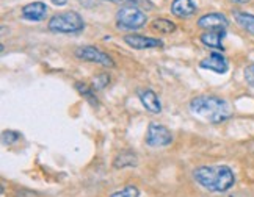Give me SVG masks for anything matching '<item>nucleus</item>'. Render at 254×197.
<instances>
[{"instance_id":"obj_16","label":"nucleus","mask_w":254,"mask_h":197,"mask_svg":"<svg viewBox=\"0 0 254 197\" xmlns=\"http://www.w3.org/2000/svg\"><path fill=\"white\" fill-rule=\"evenodd\" d=\"M232 14H234V19H236L237 25L242 27L247 33L254 36V14H250L245 11H237V9Z\"/></svg>"},{"instance_id":"obj_22","label":"nucleus","mask_w":254,"mask_h":197,"mask_svg":"<svg viewBox=\"0 0 254 197\" xmlns=\"http://www.w3.org/2000/svg\"><path fill=\"white\" fill-rule=\"evenodd\" d=\"M51 2H52L54 5H57V6H63V5L67 3V0H51Z\"/></svg>"},{"instance_id":"obj_12","label":"nucleus","mask_w":254,"mask_h":197,"mask_svg":"<svg viewBox=\"0 0 254 197\" xmlns=\"http://www.w3.org/2000/svg\"><path fill=\"white\" fill-rule=\"evenodd\" d=\"M226 38V30H209V32H204L199 39L201 43L206 46V47H210V49H215V50H224V46H223V39Z\"/></svg>"},{"instance_id":"obj_20","label":"nucleus","mask_w":254,"mask_h":197,"mask_svg":"<svg viewBox=\"0 0 254 197\" xmlns=\"http://www.w3.org/2000/svg\"><path fill=\"white\" fill-rule=\"evenodd\" d=\"M19 138H21V133L19 132H14V130H6V132H3V135H2V141H3V144H14Z\"/></svg>"},{"instance_id":"obj_17","label":"nucleus","mask_w":254,"mask_h":197,"mask_svg":"<svg viewBox=\"0 0 254 197\" xmlns=\"http://www.w3.org/2000/svg\"><path fill=\"white\" fill-rule=\"evenodd\" d=\"M75 90L77 93H79L80 96H83L88 102H90L91 105H99V100H97L96 97V91L91 88V85H86V83H82V82H77L75 83Z\"/></svg>"},{"instance_id":"obj_10","label":"nucleus","mask_w":254,"mask_h":197,"mask_svg":"<svg viewBox=\"0 0 254 197\" xmlns=\"http://www.w3.org/2000/svg\"><path fill=\"white\" fill-rule=\"evenodd\" d=\"M47 11H49V8L44 2H32V3H27L22 6L21 16H22V19H25V21L40 22L46 19Z\"/></svg>"},{"instance_id":"obj_9","label":"nucleus","mask_w":254,"mask_h":197,"mask_svg":"<svg viewBox=\"0 0 254 197\" xmlns=\"http://www.w3.org/2000/svg\"><path fill=\"white\" fill-rule=\"evenodd\" d=\"M198 27L202 30H226L229 27V19L221 13H207L198 19Z\"/></svg>"},{"instance_id":"obj_24","label":"nucleus","mask_w":254,"mask_h":197,"mask_svg":"<svg viewBox=\"0 0 254 197\" xmlns=\"http://www.w3.org/2000/svg\"><path fill=\"white\" fill-rule=\"evenodd\" d=\"M105 2H118V0H105Z\"/></svg>"},{"instance_id":"obj_21","label":"nucleus","mask_w":254,"mask_h":197,"mask_svg":"<svg viewBox=\"0 0 254 197\" xmlns=\"http://www.w3.org/2000/svg\"><path fill=\"white\" fill-rule=\"evenodd\" d=\"M243 77H245V82L254 88V64H250L245 67V71H243Z\"/></svg>"},{"instance_id":"obj_19","label":"nucleus","mask_w":254,"mask_h":197,"mask_svg":"<svg viewBox=\"0 0 254 197\" xmlns=\"http://www.w3.org/2000/svg\"><path fill=\"white\" fill-rule=\"evenodd\" d=\"M110 83V77H109V74H99V75H96L94 78H93V85H91V88L94 91H102L104 88Z\"/></svg>"},{"instance_id":"obj_11","label":"nucleus","mask_w":254,"mask_h":197,"mask_svg":"<svg viewBox=\"0 0 254 197\" xmlns=\"http://www.w3.org/2000/svg\"><path fill=\"white\" fill-rule=\"evenodd\" d=\"M138 98L141 105L146 108V111H149L152 114H160L162 113V103L159 96L155 94L149 88H144V90L138 91Z\"/></svg>"},{"instance_id":"obj_13","label":"nucleus","mask_w":254,"mask_h":197,"mask_svg":"<svg viewBox=\"0 0 254 197\" xmlns=\"http://www.w3.org/2000/svg\"><path fill=\"white\" fill-rule=\"evenodd\" d=\"M171 14L176 17H190L196 13V3L193 0H173L171 2Z\"/></svg>"},{"instance_id":"obj_15","label":"nucleus","mask_w":254,"mask_h":197,"mask_svg":"<svg viewBox=\"0 0 254 197\" xmlns=\"http://www.w3.org/2000/svg\"><path fill=\"white\" fill-rule=\"evenodd\" d=\"M151 28L160 35H171L176 32V28L178 27H176V24L167 17H155L151 22Z\"/></svg>"},{"instance_id":"obj_5","label":"nucleus","mask_w":254,"mask_h":197,"mask_svg":"<svg viewBox=\"0 0 254 197\" xmlns=\"http://www.w3.org/2000/svg\"><path fill=\"white\" fill-rule=\"evenodd\" d=\"M75 56L79 58L82 61H88V63H96L99 66H104V67H115V61L113 58L102 52L101 49H97L94 46H80L77 47L75 50Z\"/></svg>"},{"instance_id":"obj_14","label":"nucleus","mask_w":254,"mask_h":197,"mask_svg":"<svg viewBox=\"0 0 254 197\" xmlns=\"http://www.w3.org/2000/svg\"><path fill=\"white\" fill-rule=\"evenodd\" d=\"M138 164V155L133 150H123L115 156L113 166L115 169H124V167H133Z\"/></svg>"},{"instance_id":"obj_18","label":"nucleus","mask_w":254,"mask_h":197,"mask_svg":"<svg viewBox=\"0 0 254 197\" xmlns=\"http://www.w3.org/2000/svg\"><path fill=\"white\" fill-rule=\"evenodd\" d=\"M110 197H140V190L135 185H126L123 190L113 193Z\"/></svg>"},{"instance_id":"obj_4","label":"nucleus","mask_w":254,"mask_h":197,"mask_svg":"<svg viewBox=\"0 0 254 197\" xmlns=\"http://www.w3.org/2000/svg\"><path fill=\"white\" fill-rule=\"evenodd\" d=\"M148 22V16L144 11H141V8L135 5H124L118 9L116 13V25L123 30H140Z\"/></svg>"},{"instance_id":"obj_8","label":"nucleus","mask_w":254,"mask_h":197,"mask_svg":"<svg viewBox=\"0 0 254 197\" xmlns=\"http://www.w3.org/2000/svg\"><path fill=\"white\" fill-rule=\"evenodd\" d=\"M123 41L135 49V50H146V49H160L163 47V41L157 38H149L143 35H126Z\"/></svg>"},{"instance_id":"obj_6","label":"nucleus","mask_w":254,"mask_h":197,"mask_svg":"<svg viewBox=\"0 0 254 197\" xmlns=\"http://www.w3.org/2000/svg\"><path fill=\"white\" fill-rule=\"evenodd\" d=\"M173 143V133L168 127L157 122H151L146 132V144L149 147H167Z\"/></svg>"},{"instance_id":"obj_3","label":"nucleus","mask_w":254,"mask_h":197,"mask_svg":"<svg viewBox=\"0 0 254 197\" xmlns=\"http://www.w3.org/2000/svg\"><path fill=\"white\" fill-rule=\"evenodd\" d=\"M85 21L77 11H62L54 14L47 22V28L60 35H77L85 30Z\"/></svg>"},{"instance_id":"obj_23","label":"nucleus","mask_w":254,"mask_h":197,"mask_svg":"<svg viewBox=\"0 0 254 197\" xmlns=\"http://www.w3.org/2000/svg\"><path fill=\"white\" fill-rule=\"evenodd\" d=\"M229 2L237 3V5H245V3H248V2H250V0H229Z\"/></svg>"},{"instance_id":"obj_1","label":"nucleus","mask_w":254,"mask_h":197,"mask_svg":"<svg viewBox=\"0 0 254 197\" xmlns=\"http://www.w3.org/2000/svg\"><path fill=\"white\" fill-rule=\"evenodd\" d=\"M190 111L207 124H223L232 116L229 102L213 94L194 97L190 102Z\"/></svg>"},{"instance_id":"obj_2","label":"nucleus","mask_w":254,"mask_h":197,"mask_svg":"<svg viewBox=\"0 0 254 197\" xmlns=\"http://www.w3.org/2000/svg\"><path fill=\"white\" fill-rule=\"evenodd\" d=\"M193 179L210 193H226L236 185V174L226 164L199 166L193 171Z\"/></svg>"},{"instance_id":"obj_7","label":"nucleus","mask_w":254,"mask_h":197,"mask_svg":"<svg viewBox=\"0 0 254 197\" xmlns=\"http://www.w3.org/2000/svg\"><path fill=\"white\" fill-rule=\"evenodd\" d=\"M199 67L223 75V74H226L229 71V61L221 52H212L209 56H206L204 60L199 61Z\"/></svg>"}]
</instances>
